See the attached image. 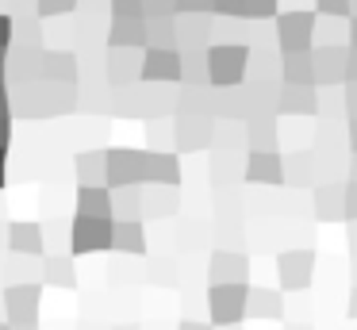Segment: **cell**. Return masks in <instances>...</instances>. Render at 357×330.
<instances>
[{"mask_svg": "<svg viewBox=\"0 0 357 330\" xmlns=\"http://www.w3.org/2000/svg\"><path fill=\"white\" fill-rule=\"evenodd\" d=\"M246 58L250 50L238 43H219L208 50V77L211 84H219V89H231V84L242 81V73H246Z\"/></svg>", "mask_w": 357, "mask_h": 330, "instance_id": "6da1fadb", "label": "cell"}, {"mask_svg": "<svg viewBox=\"0 0 357 330\" xmlns=\"http://www.w3.org/2000/svg\"><path fill=\"white\" fill-rule=\"evenodd\" d=\"M311 35H315V20H311V12L280 15V46H284V54H303L311 46Z\"/></svg>", "mask_w": 357, "mask_h": 330, "instance_id": "7a4b0ae2", "label": "cell"}, {"mask_svg": "<svg viewBox=\"0 0 357 330\" xmlns=\"http://www.w3.org/2000/svg\"><path fill=\"white\" fill-rule=\"evenodd\" d=\"M208 303H211V319L215 322H234L246 311V288L242 284H215Z\"/></svg>", "mask_w": 357, "mask_h": 330, "instance_id": "3957f363", "label": "cell"}, {"mask_svg": "<svg viewBox=\"0 0 357 330\" xmlns=\"http://www.w3.org/2000/svg\"><path fill=\"white\" fill-rule=\"evenodd\" d=\"M311 265H315V257H311L307 250H296V253H284L280 257V280H284V288H292V292H300V288H307V280H311Z\"/></svg>", "mask_w": 357, "mask_h": 330, "instance_id": "277c9868", "label": "cell"}, {"mask_svg": "<svg viewBox=\"0 0 357 330\" xmlns=\"http://www.w3.org/2000/svg\"><path fill=\"white\" fill-rule=\"evenodd\" d=\"M346 50H319L311 54V73H315V81L331 84V81H342L346 77Z\"/></svg>", "mask_w": 357, "mask_h": 330, "instance_id": "5b68a950", "label": "cell"}, {"mask_svg": "<svg viewBox=\"0 0 357 330\" xmlns=\"http://www.w3.org/2000/svg\"><path fill=\"white\" fill-rule=\"evenodd\" d=\"M142 73L154 77V81H173V77H181V58H177V50H150Z\"/></svg>", "mask_w": 357, "mask_h": 330, "instance_id": "8992f818", "label": "cell"}, {"mask_svg": "<svg viewBox=\"0 0 357 330\" xmlns=\"http://www.w3.org/2000/svg\"><path fill=\"white\" fill-rule=\"evenodd\" d=\"M315 104H319V96L311 84H288L284 96H280V112H288V115H303V112L311 115Z\"/></svg>", "mask_w": 357, "mask_h": 330, "instance_id": "52a82bcc", "label": "cell"}, {"mask_svg": "<svg viewBox=\"0 0 357 330\" xmlns=\"http://www.w3.org/2000/svg\"><path fill=\"white\" fill-rule=\"evenodd\" d=\"M93 246H108V227L104 219H81L73 227V250H93Z\"/></svg>", "mask_w": 357, "mask_h": 330, "instance_id": "ba28073f", "label": "cell"}, {"mask_svg": "<svg viewBox=\"0 0 357 330\" xmlns=\"http://www.w3.org/2000/svg\"><path fill=\"white\" fill-rule=\"evenodd\" d=\"M280 177H284V169H280L277 153L257 150L254 158H250V181H280Z\"/></svg>", "mask_w": 357, "mask_h": 330, "instance_id": "9c48e42d", "label": "cell"}, {"mask_svg": "<svg viewBox=\"0 0 357 330\" xmlns=\"http://www.w3.org/2000/svg\"><path fill=\"white\" fill-rule=\"evenodd\" d=\"M284 73H288V84H311L315 81L311 54H284Z\"/></svg>", "mask_w": 357, "mask_h": 330, "instance_id": "30bf717a", "label": "cell"}, {"mask_svg": "<svg viewBox=\"0 0 357 330\" xmlns=\"http://www.w3.org/2000/svg\"><path fill=\"white\" fill-rule=\"evenodd\" d=\"M35 299H39V296H35V288H27V284H24V288H12L8 292L12 319H31V315H35Z\"/></svg>", "mask_w": 357, "mask_h": 330, "instance_id": "8fae6325", "label": "cell"}, {"mask_svg": "<svg viewBox=\"0 0 357 330\" xmlns=\"http://www.w3.org/2000/svg\"><path fill=\"white\" fill-rule=\"evenodd\" d=\"M12 246H16V250H35V230L31 227H27V223H24V227H12Z\"/></svg>", "mask_w": 357, "mask_h": 330, "instance_id": "7c38bea8", "label": "cell"}, {"mask_svg": "<svg viewBox=\"0 0 357 330\" xmlns=\"http://www.w3.org/2000/svg\"><path fill=\"white\" fill-rule=\"evenodd\" d=\"M319 12H323V15H346L349 12V0H319Z\"/></svg>", "mask_w": 357, "mask_h": 330, "instance_id": "4fadbf2b", "label": "cell"}, {"mask_svg": "<svg viewBox=\"0 0 357 330\" xmlns=\"http://www.w3.org/2000/svg\"><path fill=\"white\" fill-rule=\"evenodd\" d=\"M8 38H12V23H8V15H0V54H4Z\"/></svg>", "mask_w": 357, "mask_h": 330, "instance_id": "5bb4252c", "label": "cell"}, {"mask_svg": "<svg viewBox=\"0 0 357 330\" xmlns=\"http://www.w3.org/2000/svg\"><path fill=\"white\" fill-rule=\"evenodd\" d=\"M346 77H349V84H357V50L346 58Z\"/></svg>", "mask_w": 357, "mask_h": 330, "instance_id": "9a60e30c", "label": "cell"}, {"mask_svg": "<svg viewBox=\"0 0 357 330\" xmlns=\"http://www.w3.org/2000/svg\"><path fill=\"white\" fill-rule=\"evenodd\" d=\"M215 8H219V12H242V0H215Z\"/></svg>", "mask_w": 357, "mask_h": 330, "instance_id": "2e32d148", "label": "cell"}, {"mask_svg": "<svg viewBox=\"0 0 357 330\" xmlns=\"http://www.w3.org/2000/svg\"><path fill=\"white\" fill-rule=\"evenodd\" d=\"M346 104H349V115L357 119V84H349V89H346Z\"/></svg>", "mask_w": 357, "mask_h": 330, "instance_id": "e0dca14e", "label": "cell"}, {"mask_svg": "<svg viewBox=\"0 0 357 330\" xmlns=\"http://www.w3.org/2000/svg\"><path fill=\"white\" fill-rule=\"evenodd\" d=\"M349 215H357V184H349V200H346Z\"/></svg>", "mask_w": 357, "mask_h": 330, "instance_id": "ac0fdd59", "label": "cell"}, {"mask_svg": "<svg viewBox=\"0 0 357 330\" xmlns=\"http://www.w3.org/2000/svg\"><path fill=\"white\" fill-rule=\"evenodd\" d=\"M349 146H354V158H357V119L349 123Z\"/></svg>", "mask_w": 357, "mask_h": 330, "instance_id": "d6986e66", "label": "cell"}, {"mask_svg": "<svg viewBox=\"0 0 357 330\" xmlns=\"http://www.w3.org/2000/svg\"><path fill=\"white\" fill-rule=\"evenodd\" d=\"M0 181H4V153H0Z\"/></svg>", "mask_w": 357, "mask_h": 330, "instance_id": "ffe728a7", "label": "cell"}, {"mask_svg": "<svg viewBox=\"0 0 357 330\" xmlns=\"http://www.w3.org/2000/svg\"><path fill=\"white\" fill-rule=\"evenodd\" d=\"M349 315H354V319H357V296H354V311H349Z\"/></svg>", "mask_w": 357, "mask_h": 330, "instance_id": "44dd1931", "label": "cell"}]
</instances>
